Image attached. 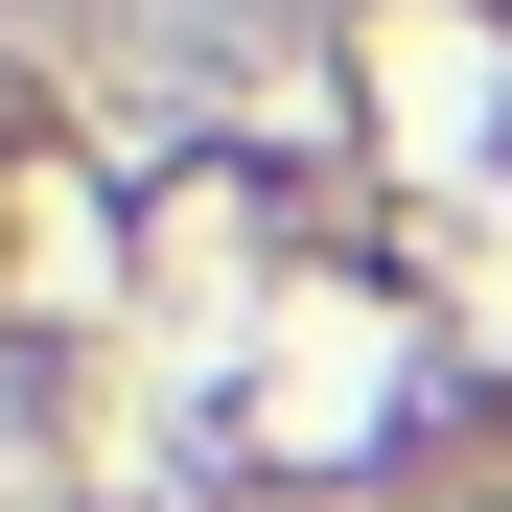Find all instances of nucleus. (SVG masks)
Instances as JSON below:
<instances>
[{
  "instance_id": "2",
  "label": "nucleus",
  "mask_w": 512,
  "mask_h": 512,
  "mask_svg": "<svg viewBox=\"0 0 512 512\" xmlns=\"http://www.w3.org/2000/svg\"><path fill=\"white\" fill-rule=\"evenodd\" d=\"M466 512H512V489H466Z\"/></svg>"
},
{
  "instance_id": "1",
  "label": "nucleus",
  "mask_w": 512,
  "mask_h": 512,
  "mask_svg": "<svg viewBox=\"0 0 512 512\" xmlns=\"http://www.w3.org/2000/svg\"><path fill=\"white\" fill-rule=\"evenodd\" d=\"M163 512H256V489H163Z\"/></svg>"
}]
</instances>
